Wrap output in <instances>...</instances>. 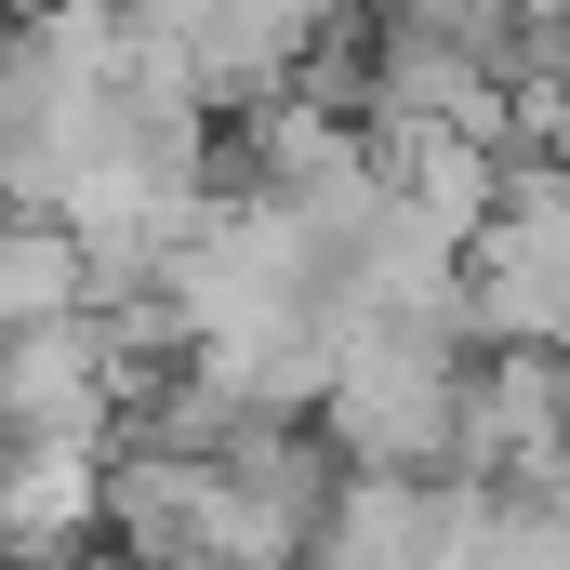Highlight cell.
I'll return each instance as SVG.
<instances>
[{
  "mask_svg": "<svg viewBox=\"0 0 570 570\" xmlns=\"http://www.w3.org/2000/svg\"><path fill=\"white\" fill-rule=\"evenodd\" d=\"M372 146H385V134H372ZM385 173H399V199L425 213L438 239L478 253L491 213H504V173H518V159H504V146H464V134H399V146H385Z\"/></svg>",
  "mask_w": 570,
  "mask_h": 570,
  "instance_id": "8",
  "label": "cell"
},
{
  "mask_svg": "<svg viewBox=\"0 0 570 570\" xmlns=\"http://www.w3.org/2000/svg\"><path fill=\"white\" fill-rule=\"evenodd\" d=\"M478 491H558L570 478V358H478L464 372V451Z\"/></svg>",
  "mask_w": 570,
  "mask_h": 570,
  "instance_id": "5",
  "label": "cell"
},
{
  "mask_svg": "<svg viewBox=\"0 0 570 570\" xmlns=\"http://www.w3.org/2000/svg\"><path fill=\"white\" fill-rule=\"evenodd\" d=\"M159 318H173L186 345L266 332V318H332V253H318V226H305L292 199H266V186H226V199L199 213V239L173 253Z\"/></svg>",
  "mask_w": 570,
  "mask_h": 570,
  "instance_id": "2",
  "label": "cell"
},
{
  "mask_svg": "<svg viewBox=\"0 0 570 570\" xmlns=\"http://www.w3.org/2000/svg\"><path fill=\"white\" fill-rule=\"evenodd\" d=\"M464 372H478V345H451V332L345 318V358H332V399H318L332 464L345 478H451V451H464Z\"/></svg>",
  "mask_w": 570,
  "mask_h": 570,
  "instance_id": "1",
  "label": "cell"
},
{
  "mask_svg": "<svg viewBox=\"0 0 570 570\" xmlns=\"http://www.w3.org/2000/svg\"><path fill=\"white\" fill-rule=\"evenodd\" d=\"M107 438H13L0 451V570H40V558H80L107 531Z\"/></svg>",
  "mask_w": 570,
  "mask_h": 570,
  "instance_id": "6",
  "label": "cell"
},
{
  "mask_svg": "<svg viewBox=\"0 0 570 570\" xmlns=\"http://www.w3.org/2000/svg\"><path fill=\"white\" fill-rule=\"evenodd\" d=\"M464 345L478 358H570V173L518 159L491 239L464 253Z\"/></svg>",
  "mask_w": 570,
  "mask_h": 570,
  "instance_id": "3",
  "label": "cell"
},
{
  "mask_svg": "<svg viewBox=\"0 0 570 570\" xmlns=\"http://www.w3.org/2000/svg\"><path fill=\"white\" fill-rule=\"evenodd\" d=\"M94 318V253L67 213H0V345L13 332H67Z\"/></svg>",
  "mask_w": 570,
  "mask_h": 570,
  "instance_id": "7",
  "label": "cell"
},
{
  "mask_svg": "<svg viewBox=\"0 0 570 570\" xmlns=\"http://www.w3.org/2000/svg\"><path fill=\"white\" fill-rule=\"evenodd\" d=\"M318 570H504V491H478V478H345Z\"/></svg>",
  "mask_w": 570,
  "mask_h": 570,
  "instance_id": "4",
  "label": "cell"
},
{
  "mask_svg": "<svg viewBox=\"0 0 570 570\" xmlns=\"http://www.w3.org/2000/svg\"><path fill=\"white\" fill-rule=\"evenodd\" d=\"M40 570H80V558H40Z\"/></svg>",
  "mask_w": 570,
  "mask_h": 570,
  "instance_id": "9",
  "label": "cell"
}]
</instances>
